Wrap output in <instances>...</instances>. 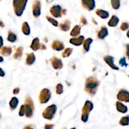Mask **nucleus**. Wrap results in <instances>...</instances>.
I'll return each mask as SVG.
<instances>
[{"mask_svg": "<svg viewBox=\"0 0 129 129\" xmlns=\"http://www.w3.org/2000/svg\"><path fill=\"white\" fill-rule=\"evenodd\" d=\"M27 1L28 0H13V5L14 10H15V14L18 16L22 15L26 6Z\"/></svg>", "mask_w": 129, "mask_h": 129, "instance_id": "obj_1", "label": "nucleus"}, {"mask_svg": "<svg viewBox=\"0 0 129 129\" xmlns=\"http://www.w3.org/2000/svg\"><path fill=\"white\" fill-rule=\"evenodd\" d=\"M98 84H99V83H98V81L96 79L93 78H89V79H88L86 83V91L90 93H94V90H96Z\"/></svg>", "mask_w": 129, "mask_h": 129, "instance_id": "obj_2", "label": "nucleus"}, {"mask_svg": "<svg viewBox=\"0 0 129 129\" xmlns=\"http://www.w3.org/2000/svg\"><path fill=\"white\" fill-rule=\"evenodd\" d=\"M57 110V107L55 105H52L45 109L43 113V117L48 120L52 119Z\"/></svg>", "mask_w": 129, "mask_h": 129, "instance_id": "obj_3", "label": "nucleus"}, {"mask_svg": "<svg viewBox=\"0 0 129 129\" xmlns=\"http://www.w3.org/2000/svg\"><path fill=\"white\" fill-rule=\"evenodd\" d=\"M25 114H26L27 117H31L33 114V110H34V107H33V103L31 100L28 98L26 100V104L25 105Z\"/></svg>", "mask_w": 129, "mask_h": 129, "instance_id": "obj_4", "label": "nucleus"}, {"mask_svg": "<svg viewBox=\"0 0 129 129\" xmlns=\"http://www.w3.org/2000/svg\"><path fill=\"white\" fill-rule=\"evenodd\" d=\"M50 92L49 89H44L40 93V101L42 103H45L49 100L50 98Z\"/></svg>", "mask_w": 129, "mask_h": 129, "instance_id": "obj_5", "label": "nucleus"}, {"mask_svg": "<svg viewBox=\"0 0 129 129\" xmlns=\"http://www.w3.org/2000/svg\"><path fill=\"white\" fill-rule=\"evenodd\" d=\"M50 13L55 18L61 17L62 14V10L61 6L59 5H54L50 8Z\"/></svg>", "mask_w": 129, "mask_h": 129, "instance_id": "obj_6", "label": "nucleus"}, {"mask_svg": "<svg viewBox=\"0 0 129 129\" xmlns=\"http://www.w3.org/2000/svg\"><path fill=\"white\" fill-rule=\"evenodd\" d=\"M117 98L119 101L125 102L128 103L129 102V92L128 91L122 89L119 91L117 94Z\"/></svg>", "mask_w": 129, "mask_h": 129, "instance_id": "obj_7", "label": "nucleus"}, {"mask_svg": "<svg viewBox=\"0 0 129 129\" xmlns=\"http://www.w3.org/2000/svg\"><path fill=\"white\" fill-rule=\"evenodd\" d=\"M82 5L84 8L89 11L94 10L95 8V1L94 0H81Z\"/></svg>", "mask_w": 129, "mask_h": 129, "instance_id": "obj_8", "label": "nucleus"}, {"mask_svg": "<svg viewBox=\"0 0 129 129\" xmlns=\"http://www.w3.org/2000/svg\"><path fill=\"white\" fill-rule=\"evenodd\" d=\"M33 14L35 17H38L41 14V3L40 1H35L33 5Z\"/></svg>", "mask_w": 129, "mask_h": 129, "instance_id": "obj_9", "label": "nucleus"}, {"mask_svg": "<svg viewBox=\"0 0 129 129\" xmlns=\"http://www.w3.org/2000/svg\"><path fill=\"white\" fill-rule=\"evenodd\" d=\"M104 59L105 60L106 62H107V64H108V65L112 68V69H115V70H118V69H119V68H118L117 66H116L114 62H113V61H114V60H113L114 58H113V57L108 55V56H106Z\"/></svg>", "mask_w": 129, "mask_h": 129, "instance_id": "obj_10", "label": "nucleus"}, {"mask_svg": "<svg viewBox=\"0 0 129 129\" xmlns=\"http://www.w3.org/2000/svg\"><path fill=\"white\" fill-rule=\"evenodd\" d=\"M93 103H92L91 102L87 101V102H86L85 105H84V107H83V113H85V114L89 115V113L91 111V110L93 109Z\"/></svg>", "mask_w": 129, "mask_h": 129, "instance_id": "obj_11", "label": "nucleus"}, {"mask_svg": "<svg viewBox=\"0 0 129 129\" xmlns=\"http://www.w3.org/2000/svg\"><path fill=\"white\" fill-rule=\"evenodd\" d=\"M116 107H117V110L119 112L122 113H127V111H128V108L127 107H126L125 105L122 103L120 102H117L116 103Z\"/></svg>", "mask_w": 129, "mask_h": 129, "instance_id": "obj_12", "label": "nucleus"}, {"mask_svg": "<svg viewBox=\"0 0 129 129\" xmlns=\"http://www.w3.org/2000/svg\"><path fill=\"white\" fill-rule=\"evenodd\" d=\"M84 38L83 36H79V37L75 38V39H71L70 40V43L71 44H73L74 45H76V46H79L82 44V43L83 42V40H84Z\"/></svg>", "mask_w": 129, "mask_h": 129, "instance_id": "obj_13", "label": "nucleus"}, {"mask_svg": "<svg viewBox=\"0 0 129 129\" xmlns=\"http://www.w3.org/2000/svg\"><path fill=\"white\" fill-rule=\"evenodd\" d=\"M52 63L54 68L55 69H60L62 67V63L60 59H57L56 57H54V59L52 60Z\"/></svg>", "mask_w": 129, "mask_h": 129, "instance_id": "obj_14", "label": "nucleus"}, {"mask_svg": "<svg viewBox=\"0 0 129 129\" xmlns=\"http://www.w3.org/2000/svg\"><path fill=\"white\" fill-rule=\"evenodd\" d=\"M118 22H119V18L115 15H113L110 21H108V25L112 27H114L118 25Z\"/></svg>", "mask_w": 129, "mask_h": 129, "instance_id": "obj_15", "label": "nucleus"}, {"mask_svg": "<svg viewBox=\"0 0 129 129\" xmlns=\"http://www.w3.org/2000/svg\"><path fill=\"white\" fill-rule=\"evenodd\" d=\"M108 29L105 27V26H103V27L101 28V30L98 33V38L100 39H104L108 35Z\"/></svg>", "mask_w": 129, "mask_h": 129, "instance_id": "obj_16", "label": "nucleus"}, {"mask_svg": "<svg viewBox=\"0 0 129 129\" xmlns=\"http://www.w3.org/2000/svg\"><path fill=\"white\" fill-rule=\"evenodd\" d=\"M96 13L97 15H98L99 16H100L102 18L105 19L108 18L109 16V13L108 11H105V10H101V9H98L96 11Z\"/></svg>", "mask_w": 129, "mask_h": 129, "instance_id": "obj_17", "label": "nucleus"}, {"mask_svg": "<svg viewBox=\"0 0 129 129\" xmlns=\"http://www.w3.org/2000/svg\"><path fill=\"white\" fill-rule=\"evenodd\" d=\"M52 48L55 50H62L64 48V45L61 42L55 41L52 44Z\"/></svg>", "mask_w": 129, "mask_h": 129, "instance_id": "obj_18", "label": "nucleus"}, {"mask_svg": "<svg viewBox=\"0 0 129 129\" xmlns=\"http://www.w3.org/2000/svg\"><path fill=\"white\" fill-rule=\"evenodd\" d=\"M59 26H60V28L62 30H63V31H68L69 29V28H70V22L68 21V20H66V21L60 23Z\"/></svg>", "mask_w": 129, "mask_h": 129, "instance_id": "obj_19", "label": "nucleus"}, {"mask_svg": "<svg viewBox=\"0 0 129 129\" xmlns=\"http://www.w3.org/2000/svg\"><path fill=\"white\" fill-rule=\"evenodd\" d=\"M40 43H39V39L36 38V39H34L32 42V44L31 45V48L34 50H37L38 49H40Z\"/></svg>", "mask_w": 129, "mask_h": 129, "instance_id": "obj_20", "label": "nucleus"}, {"mask_svg": "<svg viewBox=\"0 0 129 129\" xmlns=\"http://www.w3.org/2000/svg\"><path fill=\"white\" fill-rule=\"evenodd\" d=\"M22 31L24 34L26 35H28L30 34V29L28 24L27 22H25L23 24L22 26Z\"/></svg>", "mask_w": 129, "mask_h": 129, "instance_id": "obj_21", "label": "nucleus"}, {"mask_svg": "<svg viewBox=\"0 0 129 129\" xmlns=\"http://www.w3.org/2000/svg\"><path fill=\"white\" fill-rule=\"evenodd\" d=\"M81 31V27L79 26V25H76L74 27V28L73 29V30L71 32V36L76 37L78 35H79Z\"/></svg>", "mask_w": 129, "mask_h": 129, "instance_id": "obj_22", "label": "nucleus"}, {"mask_svg": "<svg viewBox=\"0 0 129 129\" xmlns=\"http://www.w3.org/2000/svg\"><path fill=\"white\" fill-rule=\"evenodd\" d=\"M120 124L122 126H127L129 125V115L122 117L119 122Z\"/></svg>", "mask_w": 129, "mask_h": 129, "instance_id": "obj_23", "label": "nucleus"}, {"mask_svg": "<svg viewBox=\"0 0 129 129\" xmlns=\"http://www.w3.org/2000/svg\"><path fill=\"white\" fill-rule=\"evenodd\" d=\"M111 5L114 10H118L120 6V0H111Z\"/></svg>", "mask_w": 129, "mask_h": 129, "instance_id": "obj_24", "label": "nucleus"}, {"mask_svg": "<svg viewBox=\"0 0 129 129\" xmlns=\"http://www.w3.org/2000/svg\"><path fill=\"white\" fill-rule=\"evenodd\" d=\"M35 57L34 55V54H30L27 55V58H26V63L28 65H31L33 63L35 62Z\"/></svg>", "mask_w": 129, "mask_h": 129, "instance_id": "obj_25", "label": "nucleus"}, {"mask_svg": "<svg viewBox=\"0 0 129 129\" xmlns=\"http://www.w3.org/2000/svg\"><path fill=\"white\" fill-rule=\"evenodd\" d=\"M18 100L16 98L14 97L11 99V102H10V107L12 109H15V108L17 107L18 104Z\"/></svg>", "mask_w": 129, "mask_h": 129, "instance_id": "obj_26", "label": "nucleus"}, {"mask_svg": "<svg viewBox=\"0 0 129 129\" xmlns=\"http://www.w3.org/2000/svg\"><path fill=\"white\" fill-rule=\"evenodd\" d=\"M92 42H93V40L90 38L86 39V40L84 41V48L86 50V51L88 52V50H89V47H90V44H91Z\"/></svg>", "mask_w": 129, "mask_h": 129, "instance_id": "obj_27", "label": "nucleus"}, {"mask_svg": "<svg viewBox=\"0 0 129 129\" xmlns=\"http://www.w3.org/2000/svg\"><path fill=\"white\" fill-rule=\"evenodd\" d=\"M72 51H73V49H71V48H68V49H67L66 50H65V51L64 52V53H63V57H66L69 56V55H71V54L72 53Z\"/></svg>", "mask_w": 129, "mask_h": 129, "instance_id": "obj_28", "label": "nucleus"}, {"mask_svg": "<svg viewBox=\"0 0 129 129\" xmlns=\"http://www.w3.org/2000/svg\"><path fill=\"white\" fill-rule=\"evenodd\" d=\"M16 40V36L15 34H13V33H10V35L8 36V40H10L11 42H15Z\"/></svg>", "mask_w": 129, "mask_h": 129, "instance_id": "obj_29", "label": "nucleus"}, {"mask_svg": "<svg viewBox=\"0 0 129 129\" xmlns=\"http://www.w3.org/2000/svg\"><path fill=\"white\" fill-rule=\"evenodd\" d=\"M47 19L48 21H49V22L51 23L53 25H54V26H58V22L56 21V20H54V18L50 17V16H47Z\"/></svg>", "mask_w": 129, "mask_h": 129, "instance_id": "obj_30", "label": "nucleus"}, {"mask_svg": "<svg viewBox=\"0 0 129 129\" xmlns=\"http://www.w3.org/2000/svg\"><path fill=\"white\" fill-rule=\"evenodd\" d=\"M120 28L121 30H123V31H125V30H128L129 28V23L126 22L122 23V25H121L120 26Z\"/></svg>", "mask_w": 129, "mask_h": 129, "instance_id": "obj_31", "label": "nucleus"}, {"mask_svg": "<svg viewBox=\"0 0 129 129\" xmlns=\"http://www.w3.org/2000/svg\"><path fill=\"white\" fill-rule=\"evenodd\" d=\"M119 64H120V65L122 67H123V66L127 67V65H128V64H127V62H126V58L125 57H122V59L120 60Z\"/></svg>", "mask_w": 129, "mask_h": 129, "instance_id": "obj_32", "label": "nucleus"}, {"mask_svg": "<svg viewBox=\"0 0 129 129\" xmlns=\"http://www.w3.org/2000/svg\"><path fill=\"white\" fill-rule=\"evenodd\" d=\"M56 91L57 94H61L63 92V87L62 85L61 84H57V88H56Z\"/></svg>", "mask_w": 129, "mask_h": 129, "instance_id": "obj_33", "label": "nucleus"}, {"mask_svg": "<svg viewBox=\"0 0 129 129\" xmlns=\"http://www.w3.org/2000/svg\"><path fill=\"white\" fill-rule=\"evenodd\" d=\"M22 55V48H18L17 49L16 53L15 54V58L20 57Z\"/></svg>", "mask_w": 129, "mask_h": 129, "instance_id": "obj_34", "label": "nucleus"}, {"mask_svg": "<svg viewBox=\"0 0 129 129\" xmlns=\"http://www.w3.org/2000/svg\"><path fill=\"white\" fill-rule=\"evenodd\" d=\"M25 114V105H22L20 108V110L19 112V115L20 116H23Z\"/></svg>", "mask_w": 129, "mask_h": 129, "instance_id": "obj_35", "label": "nucleus"}, {"mask_svg": "<svg viewBox=\"0 0 129 129\" xmlns=\"http://www.w3.org/2000/svg\"><path fill=\"white\" fill-rule=\"evenodd\" d=\"M88 117H89V115L88 114H85V113H83L81 117V120L83 122H86L88 120Z\"/></svg>", "mask_w": 129, "mask_h": 129, "instance_id": "obj_36", "label": "nucleus"}, {"mask_svg": "<svg viewBox=\"0 0 129 129\" xmlns=\"http://www.w3.org/2000/svg\"><path fill=\"white\" fill-rule=\"evenodd\" d=\"M126 55H127V58L129 60V44L126 45Z\"/></svg>", "mask_w": 129, "mask_h": 129, "instance_id": "obj_37", "label": "nucleus"}, {"mask_svg": "<svg viewBox=\"0 0 129 129\" xmlns=\"http://www.w3.org/2000/svg\"><path fill=\"white\" fill-rule=\"evenodd\" d=\"M54 127V125H46L45 126V129H52Z\"/></svg>", "mask_w": 129, "mask_h": 129, "instance_id": "obj_38", "label": "nucleus"}, {"mask_svg": "<svg viewBox=\"0 0 129 129\" xmlns=\"http://www.w3.org/2000/svg\"><path fill=\"white\" fill-rule=\"evenodd\" d=\"M19 91H20V89H19V88H16V89H15V90H14L13 93H15V94H18V93H19Z\"/></svg>", "mask_w": 129, "mask_h": 129, "instance_id": "obj_39", "label": "nucleus"}, {"mask_svg": "<svg viewBox=\"0 0 129 129\" xmlns=\"http://www.w3.org/2000/svg\"><path fill=\"white\" fill-rule=\"evenodd\" d=\"M23 129H34V128H32L31 127H30V126H26V127H25Z\"/></svg>", "mask_w": 129, "mask_h": 129, "instance_id": "obj_40", "label": "nucleus"}, {"mask_svg": "<svg viewBox=\"0 0 129 129\" xmlns=\"http://www.w3.org/2000/svg\"><path fill=\"white\" fill-rule=\"evenodd\" d=\"M127 37L129 38V30L127 31Z\"/></svg>", "mask_w": 129, "mask_h": 129, "instance_id": "obj_41", "label": "nucleus"}, {"mask_svg": "<svg viewBox=\"0 0 129 129\" xmlns=\"http://www.w3.org/2000/svg\"><path fill=\"white\" fill-rule=\"evenodd\" d=\"M71 129H76V128H72Z\"/></svg>", "mask_w": 129, "mask_h": 129, "instance_id": "obj_42", "label": "nucleus"}]
</instances>
